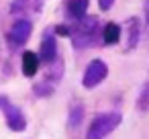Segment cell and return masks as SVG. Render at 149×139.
<instances>
[{
    "label": "cell",
    "mask_w": 149,
    "mask_h": 139,
    "mask_svg": "<svg viewBox=\"0 0 149 139\" xmlns=\"http://www.w3.org/2000/svg\"><path fill=\"white\" fill-rule=\"evenodd\" d=\"M0 110H2L4 121H6V125H8L10 131L21 133V131L27 129V119H25L23 110H21L15 102H10L4 94H0Z\"/></svg>",
    "instance_id": "obj_3"
},
{
    "label": "cell",
    "mask_w": 149,
    "mask_h": 139,
    "mask_svg": "<svg viewBox=\"0 0 149 139\" xmlns=\"http://www.w3.org/2000/svg\"><path fill=\"white\" fill-rule=\"evenodd\" d=\"M55 86L57 84H53V82H49V80H39L35 86H33V92L37 94V96H41V98H47V96H51L53 92H55Z\"/></svg>",
    "instance_id": "obj_13"
},
{
    "label": "cell",
    "mask_w": 149,
    "mask_h": 139,
    "mask_svg": "<svg viewBox=\"0 0 149 139\" xmlns=\"http://www.w3.org/2000/svg\"><path fill=\"white\" fill-rule=\"evenodd\" d=\"M145 33L149 39V0H145Z\"/></svg>",
    "instance_id": "obj_15"
},
{
    "label": "cell",
    "mask_w": 149,
    "mask_h": 139,
    "mask_svg": "<svg viewBox=\"0 0 149 139\" xmlns=\"http://www.w3.org/2000/svg\"><path fill=\"white\" fill-rule=\"evenodd\" d=\"M120 39V27L116 23H108L102 29V43L104 45H116Z\"/></svg>",
    "instance_id": "obj_12"
},
{
    "label": "cell",
    "mask_w": 149,
    "mask_h": 139,
    "mask_svg": "<svg viewBox=\"0 0 149 139\" xmlns=\"http://www.w3.org/2000/svg\"><path fill=\"white\" fill-rule=\"evenodd\" d=\"M125 29H127V45H125V51H133L141 39V21L137 17H129L127 23H125Z\"/></svg>",
    "instance_id": "obj_7"
},
{
    "label": "cell",
    "mask_w": 149,
    "mask_h": 139,
    "mask_svg": "<svg viewBox=\"0 0 149 139\" xmlns=\"http://www.w3.org/2000/svg\"><path fill=\"white\" fill-rule=\"evenodd\" d=\"M108 76V66L102 61V59H92L84 72V78H82V86L84 88H94L98 86L104 78Z\"/></svg>",
    "instance_id": "obj_5"
},
{
    "label": "cell",
    "mask_w": 149,
    "mask_h": 139,
    "mask_svg": "<svg viewBox=\"0 0 149 139\" xmlns=\"http://www.w3.org/2000/svg\"><path fill=\"white\" fill-rule=\"evenodd\" d=\"M90 6V0H65V17L74 23L82 21L86 17V10Z\"/></svg>",
    "instance_id": "obj_9"
},
{
    "label": "cell",
    "mask_w": 149,
    "mask_h": 139,
    "mask_svg": "<svg viewBox=\"0 0 149 139\" xmlns=\"http://www.w3.org/2000/svg\"><path fill=\"white\" fill-rule=\"evenodd\" d=\"M84 121V104L82 102H72L70 106V115H68V129L76 131Z\"/></svg>",
    "instance_id": "obj_11"
},
{
    "label": "cell",
    "mask_w": 149,
    "mask_h": 139,
    "mask_svg": "<svg viewBox=\"0 0 149 139\" xmlns=\"http://www.w3.org/2000/svg\"><path fill=\"white\" fill-rule=\"evenodd\" d=\"M43 0H13L10 4V13L15 17H25L31 13H41Z\"/></svg>",
    "instance_id": "obj_8"
},
{
    "label": "cell",
    "mask_w": 149,
    "mask_h": 139,
    "mask_svg": "<svg viewBox=\"0 0 149 139\" xmlns=\"http://www.w3.org/2000/svg\"><path fill=\"white\" fill-rule=\"evenodd\" d=\"M98 35H102L98 31V19L96 17H84L82 21L74 23L72 31H70V37H72V43L76 49H88L92 47L96 41H98Z\"/></svg>",
    "instance_id": "obj_1"
},
{
    "label": "cell",
    "mask_w": 149,
    "mask_h": 139,
    "mask_svg": "<svg viewBox=\"0 0 149 139\" xmlns=\"http://www.w3.org/2000/svg\"><path fill=\"white\" fill-rule=\"evenodd\" d=\"M120 123H123V115L120 112H116V110L100 112L90 123V127L86 131V139H106Z\"/></svg>",
    "instance_id": "obj_2"
},
{
    "label": "cell",
    "mask_w": 149,
    "mask_h": 139,
    "mask_svg": "<svg viewBox=\"0 0 149 139\" xmlns=\"http://www.w3.org/2000/svg\"><path fill=\"white\" fill-rule=\"evenodd\" d=\"M39 61H41V57L35 53V51H23V57H21V66H23V76H27V78H33L35 74H37V70H39Z\"/></svg>",
    "instance_id": "obj_10"
},
{
    "label": "cell",
    "mask_w": 149,
    "mask_h": 139,
    "mask_svg": "<svg viewBox=\"0 0 149 139\" xmlns=\"http://www.w3.org/2000/svg\"><path fill=\"white\" fill-rule=\"evenodd\" d=\"M39 57L41 61H45V66H51L59 53H57V35L53 29H47L41 37V51H39Z\"/></svg>",
    "instance_id": "obj_6"
},
{
    "label": "cell",
    "mask_w": 149,
    "mask_h": 139,
    "mask_svg": "<svg viewBox=\"0 0 149 139\" xmlns=\"http://www.w3.org/2000/svg\"><path fill=\"white\" fill-rule=\"evenodd\" d=\"M137 106H139V110H149V82H145V86H143V90H141V94H139V102H137Z\"/></svg>",
    "instance_id": "obj_14"
},
{
    "label": "cell",
    "mask_w": 149,
    "mask_h": 139,
    "mask_svg": "<svg viewBox=\"0 0 149 139\" xmlns=\"http://www.w3.org/2000/svg\"><path fill=\"white\" fill-rule=\"evenodd\" d=\"M112 4H114V0H98L100 10H110V8H112Z\"/></svg>",
    "instance_id": "obj_16"
},
{
    "label": "cell",
    "mask_w": 149,
    "mask_h": 139,
    "mask_svg": "<svg viewBox=\"0 0 149 139\" xmlns=\"http://www.w3.org/2000/svg\"><path fill=\"white\" fill-rule=\"evenodd\" d=\"M31 33H33V23L29 19H17L13 23V27L8 29V33H6V41L10 45V51L23 47L29 41Z\"/></svg>",
    "instance_id": "obj_4"
}]
</instances>
